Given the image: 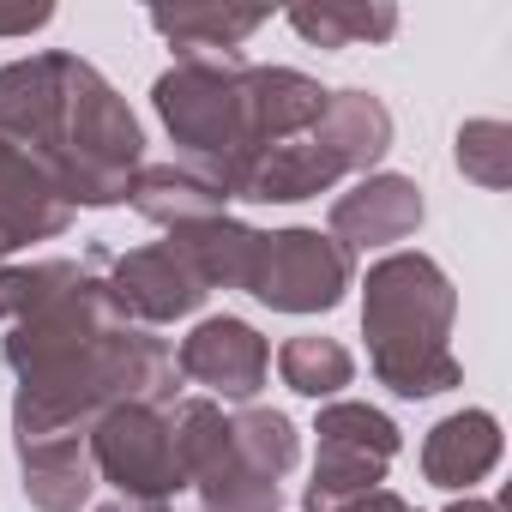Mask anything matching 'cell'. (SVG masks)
<instances>
[{
    "mask_svg": "<svg viewBox=\"0 0 512 512\" xmlns=\"http://www.w3.org/2000/svg\"><path fill=\"white\" fill-rule=\"evenodd\" d=\"M0 139L31 151L67 205H121L145 169V133L115 85L79 55H31L0 67Z\"/></svg>",
    "mask_w": 512,
    "mask_h": 512,
    "instance_id": "obj_1",
    "label": "cell"
},
{
    "mask_svg": "<svg viewBox=\"0 0 512 512\" xmlns=\"http://www.w3.org/2000/svg\"><path fill=\"white\" fill-rule=\"evenodd\" d=\"M452 314L458 296L428 253H392L362 284V332H368V368L398 398H434L458 386L452 356Z\"/></svg>",
    "mask_w": 512,
    "mask_h": 512,
    "instance_id": "obj_2",
    "label": "cell"
},
{
    "mask_svg": "<svg viewBox=\"0 0 512 512\" xmlns=\"http://www.w3.org/2000/svg\"><path fill=\"white\" fill-rule=\"evenodd\" d=\"M241 67V55H181L151 91L181 163L211 175L223 193L241 169Z\"/></svg>",
    "mask_w": 512,
    "mask_h": 512,
    "instance_id": "obj_3",
    "label": "cell"
},
{
    "mask_svg": "<svg viewBox=\"0 0 512 512\" xmlns=\"http://www.w3.org/2000/svg\"><path fill=\"white\" fill-rule=\"evenodd\" d=\"M350 247H338L320 229H278L260 235V253H253L247 272V296L266 302L278 314H326L344 302L350 290Z\"/></svg>",
    "mask_w": 512,
    "mask_h": 512,
    "instance_id": "obj_4",
    "label": "cell"
},
{
    "mask_svg": "<svg viewBox=\"0 0 512 512\" xmlns=\"http://www.w3.org/2000/svg\"><path fill=\"white\" fill-rule=\"evenodd\" d=\"M314 434H320V458H314V482H308L302 512H326L338 500L374 494L386 482V464L404 446L398 422L374 404H326Z\"/></svg>",
    "mask_w": 512,
    "mask_h": 512,
    "instance_id": "obj_5",
    "label": "cell"
},
{
    "mask_svg": "<svg viewBox=\"0 0 512 512\" xmlns=\"http://www.w3.org/2000/svg\"><path fill=\"white\" fill-rule=\"evenodd\" d=\"M91 464L103 482L121 488V500H169L187 488L169 404H121L91 428Z\"/></svg>",
    "mask_w": 512,
    "mask_h": 512,
    "instance_id": "obj_6",
    "label": "cell"
},
{
    "mask_svg": "<svg viewBox=\"0 0 512 512\" xmlns=\"http://www.w3.org/2000/svg\"><path fill=\"white\" fill-rule=\"evenodd\" d=\"M103 290H109V302H115L133 326L181 320V314H193V308L211 296L175 241H151V247H133V253H121V260H109Z\"/></svg>",
    "mask_w": 512,
    "mask_h": 512,
    "instance_id": "obj_7",
    "label": "cell"
},
{
    "mask_svg": "<svg viewBox=\"0 0 512 512\" xmlns=\"http://www.w3.org/2000/svg\"><path fill=\"white\" fill-rule=\"evenodd\" d=\"M175 368H181V380H193V386H205V392H217L229 404H247L253 392L266 386V374H272V344L253 332L247 320L223 314V320H199L181 338Z\"/></svg>",
    "mask_w": 512,
    "mask_h": 512,
    "instance_id": "obj_8",
    "label": "cell"
},
{
    "mask_svg": "<svg viewBox=\"0 0 512 512\" xmlns=\"http://www.w3.org/2000/svg\"><path fill=\"white\" fill-rule=\"evenodd\" d=\"M67 223H73V205L55 187V175L13 139H0V253L49 241Z\"/></svg>",
    "mask_w": 512,
    "mask_h": 512,
    "instance_id": "obj_9",
    "label": "cell"
},
{
    "mask_svg": "<svg viewBox=\"0 0 512 512\" xmlns=\"http://www.w3.org/2000/svg\"><path fill=\"white\" fill-rule=\"evenodd\" d=\"M422 187L410 175H362L350 193L332 199V241L338 247H386L416 235Z\"/></svg>",
    "mask_w": 512,
    "mask_h": 512,
    "instance_id": "obj_10",
    "label": "cell"
},
{
    "mask_svg": "<svg viewBox=\"0 0 512 512\" xmlns=\"http://www.w3.org/2000/svg\"><path fill=\"white\" fill-rule=\"evenodd\" d=\"M19 470L37 512H79L97 488L91 434H19Z\"/></svg>",
    "mask_w": 512,
    "mask_h": 512,
    "instance_id": "obj_11",
    "label": "cell"
},
{
    "mask_svg": "<svg viewBox=\"0 0 512 512\" xmlns=\"http://www.w3.org/2000/svg\"><path fill=\"white\" fill-rule=\"evenodd\" d=\"M500 464V422L488 410H458L422 440V476L434 488H470Z\"/></svg>",
    "mask_w": 512,
    "mask_h": 512,
    "instance_id": "obj_12",
    "label": "cell"
},
{
    "mask_svg": "<svg viewBox=\"0 0 512 512\" xmlns=\"http://www.w3.org/2000/svg\"><path fill=\"white\" fill-rule=\"evenodd\" d=\"M127 199H133L139 217H151L163 229H187V223L223 217V205H229V193L211 175L187 169V163H151V169H139L133 187H127Z\"/></svg>",
    "mask_w": 512,
    "mask_h": 512,
    "instance_id": "obj_13",
    "label": "cell"
},
{
    "mask_svg": "<svg viewBox=\"0 0 512 512\" xmlns=\"http://www.w3.org/2000/svg\"><path fill=\"white\" fill-rule=\"evenodd\" d=\"M169 241L187 253V266L199 272L205 290H247L253 253H260V229H247V223H235V217L223 211V217H205V223L169 229Z\"/></svg>",
    "mask_w": 512,
    "mask_h": 512,
    "instance_id": "obj_14",
    "label": "cell"
},
{
    "mask_svg": "<svg viewBox=\"0 0 512 512\" xmlns=\"http://www.w3.org/2000/svg\"><path fill=\"white\" fill-rule=\"evenodd\" d=\"M314 133L338 151V163H344L350 175H362V169H374V163L386 157V145H392V115H386V103H380L374 91H332L326 109H320V121H314Z\"/></svg>",
    "mask_w": 512,
    "mask_h": 512,
    "instance_id": "obj_15",
    "label": "cell"
},
{
    "mask_svg": "<svg viewBox=\"0 0 512 512\" xmlns=\"http://www.w3.org/2000/svg\"><path fill=\"white\" fill-rule=\"evenodd\" d=\"M272 13H229V7H157L151 31L169 37L181 55H241V43Z\"/></svg>",
    "mask_w": 512,
    "mask_h": 512,
    "instance_id": "obj_16",
    "label": "cell"
},
{
    "mask_svg": "<svg viewBox=\"0 0 512 512\" xmlns=\"http://www.w3.org/2000/svg\"><path fill=\"white\" fill-rule=\"evenodd\" d=\"M229 446H235V464L260 482H284L302 458V440H296V422L284 410H241L229 416Z\"/></svg>",
    "mask_w": 512,
    "mask_h": 512,
    "instance_id": "obj_17",
    "label": "cell"
},
{
    "mask_svg": "<svg viewBox=\"0 0 512 512\" xmlns=\"http://www.w3.org/2000/svg\"><path fill=\"white\" fill-rule=\"evenodd\" d=\"M290 25L320 43V49H362V43H386L398 31V7H386V0H326V7H296Z\"/></svg>",
    "mask_w": 512,
    "mask_h": 512,
    "instance_id": "obj_18",
    "label": "cell"
},
{
    "mask_svg": "<svg viewBox=\"0 0 512 512\" xmlns=\"http://www.w3.org/2000/svg\"><path fill=\"white\" fill-rule=\"evenodd\" d=\"M109 260V247H91L85 260H37V266H0V320H25L31 308H43L49 296L73 290L79 278H91Z\"/></svg>",
    "mask_w": 512,
    "mask_h": 512,
    "instance_id": "obj_19",
    "label": "cell"
},
{
    "mask_svg": "<svg viewBox=\"0 0 512 512\" xmlns=\"http://www.w3.org/2000/svg\"><path fill=\"white\" fill-rule=\"evenodd\" d=\"M278 374H284V386L302 392V398H338V392L356 380V362H350V350H344L338 338L308 332V338H290V344L278 350Z\"/></svg>",
    "mask_w": 512,
    "mask_h": 512,
    "instance_id": "obj_20",
    "label": "cell"
},
{
    "mask_svg": "<svg viewBox=\"0 0 512 512\" xmlns=\"http://www.w3.org/2000/svg\"><path fill=\"white\" fill-rule=\"evenodd\" d=\"M458 169L482 187L512 181V127L506 121H464L458 127Z\"/></svg>",
    "mask_w": 512,
    "mask_h": 512,
    "instance_id": "obj_21",
    "label": "cell"
},
{
    "mask_svg": "<svg viewBox=\"0 0 512 512\" xmlns=\"http://www.w3.org/2000/svg\"><path fill=\"white\" fill-rule=\"evenodd\" d=\"M326 512H416V506H410V500H398V494H386V488H374V494L338 500V506H326Z\"/></svg>",
    "mask_w": 512,
    "mask_h": 512,
    "instance_id": "obj_22",
    "label": "cell"
},
{
    "mask_svg": "<svg viewBox=\"0 0 512 512\" xmlns=\"http://www.w3.org/2000/svg\"><path fill=\"white\" fill-rule=\"evenodd\" d=\"M55 19V7H31V13H0V37H31Z\"/></svg>",
    "mask_w": 512,
    "mask_h": 512,
    "instance_id": "obj_23",
    "label": "cell"
},
{
    "mask_svg": "<svg viewBox=\"0 0 512 512\" xmlns=\"http://www.w3.org/2000/svg\"><path fill=\"white\" fill-rule=\"evenodd\" d=\"M97 512H169V500H109Z\"/></svg>",
    "mask_w": 512,
    "mask_h": 512,
    "instance_id": "obj_24",
    "label": "cell"
},
{
    "mask_svg": "<svg viewBox=\"0 0 512 512\" xmlns=\"http://www.w3.org/2000/svg\"><path fill=\"white\" fill-rule=\"evenodd\" d=\"M446 512H500V506H494V500H470V494H464V500H452Z\"/></svg>",
    "mask_w": 512,
    "mask_h": 512,
    "instance_id": "obj_25",
    "label": "cell"
}]
</instances>
